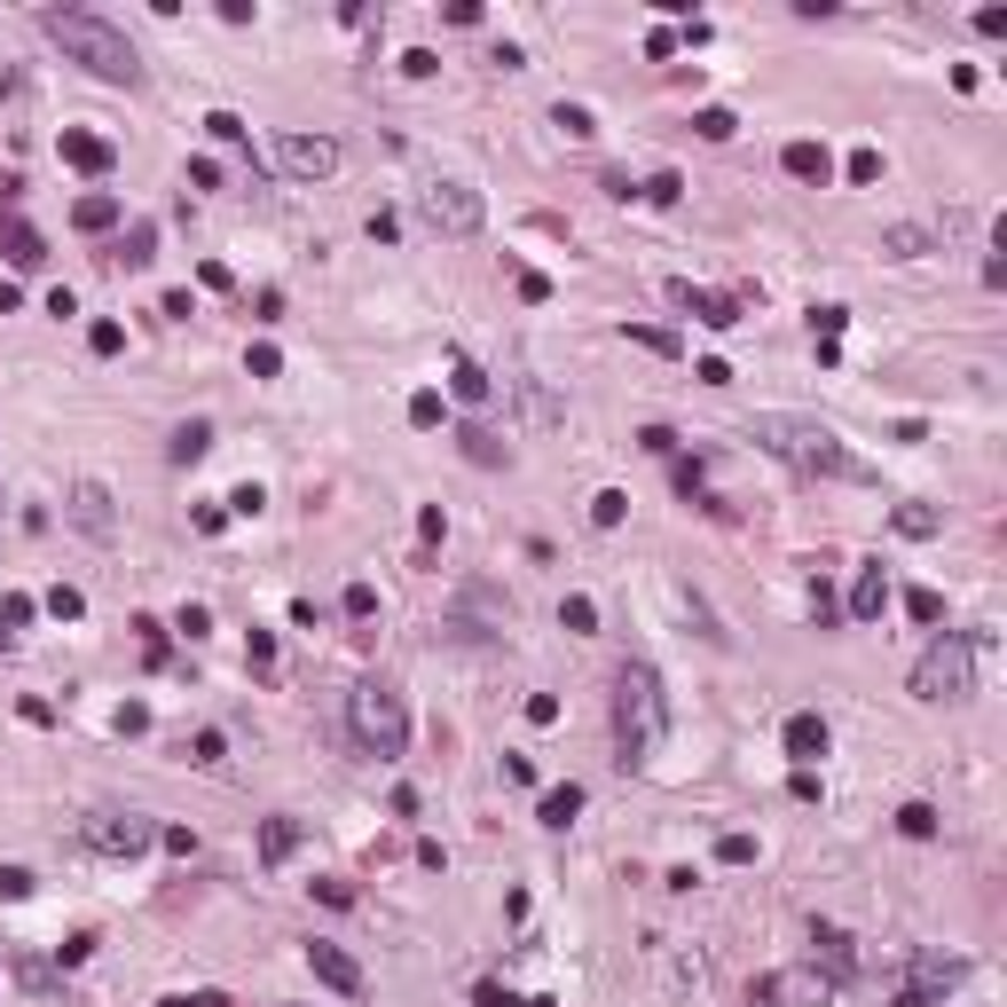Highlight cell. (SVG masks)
Here are the masks:
<instances>
[{
  "label": "cell",
  "instance_id": "29",
  "mask_svg": "<svg viewBox=\"0 0 1007 1007\" xmlns=\"http://www.w3.org/2000/svg\"><path fill=\"white\" fill-rule=\"evenodd\" d=\"M622 520H630V496L622 488H598L590 496V527H622Z\"/></svg>",
  "mask_w": 1007,
  "mask_h": 1007
},
{
  "label": "cell",
  "instance_id": "8",
  "mask_svg": "<svg viewBox=\"0 0 1007 1007\" xmlns=\"http://www.w3.org/2000/svg\"><path fill=\"white\" fill-rule=\"evenodd\" d=\"M276 174L331 182V174H339V142H331V134H284V142H276Z\"/></svg>",
  "mask_w": 1007,
  "mask_h": 1007
},
{
  "label": "cell",
  "instance_id": "11",
  "mask_svg": "<svg viewBox=\"0 0 1007 1007\" xmlns=\"http://www.w3.org/2000/svg\"><path fill=\"white\" fill-rule=\"evenodd\" d=\"M780 748L795 756V771H811V763L834 748V732H826V717H819V709H795V717L780 724Z\"/></svg>",
  "mask_w": 1007,
  "mask_h": 1007
},
{
  "label": "cell",
  "instance_id": "7",
  "mask_svg": "<svg viewBox=\"0 0 1007 1007\" xmlns=\"http://www.w3.org/2000/svg\"><path fill=\"white\" fill-rule=\"evenodd\" d=\"M87 843L103 850V858H142V850L158 843V826H150L142 811H95V819H87Z\"/></svg>",
  "mask_w": 1007,
  "mask_h": 1007
},
{
  "label": "cell",
  "instance_id": "31",
  "mask_svg": "<svg viewBox=\"0 0 1007 1007\" xmlns=\"http://www.w3.org/2000/svg\"><path fill=\"white\" fill-rule=\"evenodd\" d=\"M559 630H575V637H590V630H598V607H590L583 590H575V598H559Z\"/></svg>",
  "mask_w": 1007,
  "mask_h": 1007
},
{
  "label": "cell",
  "instance_id": "10",
  "mask_svg": "<svg viewBox=\"0 0 1007 1007\" xmlns=\"http://www.w3.org/2000/svg\"><path fill=\"white\" fill-rule=\"evenodd\" d=\"M669 299H677V308L693 315V323H709V331H732L741 323V291H700V284H669Z\"/></svg>",
  "mask_w": 1007,
  "mask_h": 1007
},
{
  "label": "cell",
  "instance_id": "44",
  "mask_svg": "<svg viewBox=\"0 0 1007 1007\" xmlns=\"http://www.w3.org/2000/svg\"><path fill=\"white\" fill-rule=\"evenodd\" d=\"M442 535H449V520H442V503H425V512H418V544H425V559H433V544H442Z\"/></svg>",
  "mask_w": 1007,
  "mask_h": 1007
},
{
  "label": "cell",
  "instance_id": "61",
  "mask_svg": "<svg viewBox=\"0 0 1007 1007\" xmlns=\"http://www.w3.org/2000/svg\"><path fill=\"white\" fill-rule=\"evenodd\" d=\"M0 646H9V622H0Z\"/></svg>",
  "mask_w": 1007,
  "mask_h": 1007
},
{
  "label": "cell",
  "instance_id": "50",
  "mask_svg": "<svg viewBox=\"0 0 1007 1007\" xmlns=\"http://www.w3.org/2000/svg\"><path fill=\"white\" fill-rule=\"evenodd\" d=\"M315 897H323V905H339V913H347V905H355V882H339V874H323V882H315Z\"/></svg>",
  "mask_w": 1007,
  "mask_h": 1007
},
{
  "label": "cell",
  "instance_id": "3",
  "mask_svg": "<svg viewBox=\"0 0 1007 1007\" xmlns=\"http://www.w3.org/2000/svg\"><path fill=\"white\" fill-rule=\"evenodd\" d=\"M40 32L63 48V63H79V72H95V79H111V87L142 79V55H134V40L111 16H95V9H40Z\"/></svg>",
  "mask_w": 1007,
  "mask_h": 1007
},
{
  "label": "cell",
  "instance_id": "26",
  "mask_svg": "<svg viewBox=\"0 0 1007 1007\" xmlns=\"http://www.w3.org/2000/svg\"><path fill=\"white\" fill-rule=\"evenodd\" d=\"M811 945L834 960V977H850V936L843 929H834V921H811Z\"/></svg>",
  "mask_w": 1007,
  "mask_h": 1007
},
{
  "label": "cell",
  "instance_id": "53",
  "mask_svg": "<svg viewBox=\"0 0 1007 1007\" xmlns=\"http://www.w3.org/2000/svg\"><path fill=\"white\" fill-rule=\"evenodd\" d=\"M158 1007H228V992H174V999H158Z\"/></svg>",
  "mask_w": 1007,
  "mask_h": 1007
},
{
  "label": "cell",
  "instance_id": "35",
  "mask_svg": "<svg viewBox=\"0 0 1007 1007\" xmlns=\"http://www.w3.org/2000/svg\"><path fill=\"white\" fill-rule=\"evenodd\" d=\"M339 614H347V622H371V614H378V590H371V583H347Z\"/></svg>",
  "mask_w": 1007,
  "mask_h": 1007
},
{
  "label": "cell",
  "instance_id": "23",
  "mask_svg": "<svg viewBox=\"0 0 1007 1007\" xmlns=\"http://www.w3.org/2000/svg\"><path fill=\"white\" fill-rule=\"evenodd\" d=\"M936 826H945V819H936V803H905V811H897L905 843H936Z\"/></svg>",
  "mask_w": 1007,
  "mask_h": 1007
},
{
  "label": "cell",
  "instance_id": "59",
  "mask_svg": "<svg viewBox=\"0 0 1007 1007\" xmlns=\"http://www.w3.org/2000/svg\"><path fill=\"white\" fill-rule=\"evenodd\" d=\"M520 299H527V308H544V299H551V276H535V268H527V276H520Z\"/></svg>",
  "mask_w": 1007,
  "mask_h": 1007
},
{
  "label": "cell",
  "instance_id": "33",
  "mask_svg": "<svg viewBox=\"0 0 1007 1007\" xmlns=\"http://www.w3.org/2000/svg\"><path fill=\"white\" fill-rule=\"evenodd\" d=\"M551 126H559V134H575V142H590V134H598V119H590L583 103H559V111H551Z\"/></svg>",
  "mask_w": 1007,
  "mask_h": 1007
},
{
  "label": "cell",
  "instance_id": "30",
  "mask_svg": "<svg viewBox=\"0 0 1007 1007\" xmlns=\"http://www.w3.org/2000/svg\"><path fill=\"white\" fill-rule=\"evenodd\" d=\"M457 442H464V457H473V464H503V442H496L488 425H464Z\"/></svg>",
  "mask_w": 1007,
  "mask_h": 1007
},
{
  "label": "cell",
  "instance_id": "27",
  "mask_svg": "<svg viewBox=\"0 0 1007 1007\" xmlns=\"http://www.w3.org/2000/svg\"><path fill=\"white\" fill-rule=\"evenodd\" d=\"M206 134H213V142H228V150H252V126H245L237 111H213V119H206Z\"/></svg>",
  "mask_w": 1007,
  "mask_h": 1007
},
{
  "label": "cell",
  "instance_id": "52",
  "mask_svg": "<svg viewBox=\"0 0 1007 1007\" xmlns=\"http://www.w3.org/2000/svg\"><path fill=\"white\" fill-rule=\"evenodd\" d=\"M677 48H685V40H677L669 24H654V32H646V55H654V63H661V55H677Z\"/></svg>",
  "mask_w": 1007,
  "mask_h": 1007
},
{
  "label": "cell",
  "instance_id": "34",
  "mask_svg": "<svg viewBox=\"0 0 1007 1007\" xmlns=\"http://www.w3.org/2000/svg\"><path fill=\"white\" fill-rule=\"evenodd\" d=\"M905 614H913L921 630H936V622H945V598H936V590H905Z\"/></svg>",
  "mask_w": 1007,
  "mask_h": 1007
},
{
  "label": "cell",
  "instance_id": "58",
  "mask_svg": "<svg viewBox=\"0 0 1007 1007\" xmlns=\"http://www.w3.org/2000/svg\"><path fill=\"white\" fill-rule=\"evenodd\" d=\"M158 843L174 850V858H189V850H197V834H189V826H158Z\"/></svg>",
  "mask_w": 1007,
  "mask_h": 1007
},
{
  "label": "cell",
  "instance_id": "37",
  "mask_svg": "<svg viewBox=\"0 0 1007 1007\" xmlns=\"http://www.w3.org/2000/svg\"><path fill=\"white\" fill-rule=\"evenodd\" d=\"M189 763H228V732H197V741H189Z\"/></svg>",
  "mask_w": 1007,
  "mask_h": 1007
},
{
  "label": "cell",
  "instance_id": "40",
  "mask_svg": "<svg viewBox=\"0 0 1007 1007\" xmlns=\"http://www.w3.org/2000/svg\"><path fill=\"white\" fill-rule=\"evenodd\" d=\"M245 371H252V378H284V355L260 339V347H245Z\"/></svg>",
  "mask_w": 1007,
  "mask_h": 1007
},
{
  "label": "cell",
  "instance_id": "51",
  "mask_svg": "<svg viewBox=\"0 0 1007 1007\" xmlns=\"http://www.w3.org/2000/svg\"><path fill=\"white\" fill-rule=\"evenodd\" d=\"M401 72H410V79H433V72H442V55H433V48H410V55H401Z\"/></svg>",
  "mask_w": 1007,
  "mask_h": 1007
},
{
  "label": "cell",
  "instance_id": "12",
  "mask_svg": "<svg viewBox=\"0 0 1007 1007\" xmlns=\"http://www.w3.org/2000/svg\"><path fill=\"white\" fill-rule=\"evenodd\" d=\"M308 968H315V984H331L339 999L362 992V960H355L347 945H331V936H315V945H308Z\"/></svg>",
  "mask_w": 1007,
  "mask_h": 1007
},
{
  "label": "cell",
  "instance_id": "1",
  "mask_svg": "<svg viewBox=\"0 0 1007 1007\" xmlns=\"http://www.w3.org/2000/svg\"><path fill=\"white\" fill-rule=\"evenodd\" d=\"M748 442H763L780 464H795V473H811V481H874V464H866L834 425L819 418H803V410H763L748 418Z\"/></svg>",
  "mask_w": 1007,
  "mask_h": 1007
},
{
  "label": "cell",
  "instance_id": "43",
  "mask_svg": "<svg viewBox=\"0 0 1007 1007\" xmlns=\"http://www.w3.org/2000/svg\"><path fill=\"white\" fill-rule=\"evenodd\" d=\"M897 1007H945V984H929V977H913L897 992Z\"/></svg>",
  "mask_w": 1007,
  "mask_h": 1007
},
{
  "label": "cell",
  "instance_id": "20",
  "mask_svg": "<svg viewBox=\"0 0 1007 1007\" xmlns=\"http://www.w3.org/2000/svg\"><path fill=\"white\" fill-rule=\"evenodd\" d=\"M890 527L905 535V544H929V535H945V512H929V503H897Z\"/></svg>",
  "mask_w": 1007,
  "mask_h": 1007
},
{
  "label": "cell",
  "instance_id": "55",
  "mask_svg": "<svg viewBox=\"0 0 1007 1007\" xmlns=\"http://www.w3.org/2000/svg\"><path fill=\"white\" fill-rule=\"evenodd\" d=\"M693 378H700V386H732V362L709 355V362H693Z\"/></svg>",
  "mask_w": 1007,
  "mask_h": 1007
},
{
  "label": "cell",
  "instance_id": "49",
  "mask_svg": "<svg viewBox=\"0 0 1007 1007\" xmlns=\"http://www.w3.org/2000/svg\"><path fill=\"white\" fill-rule=\"evenodd\" d=\"M40 882H32V866H0V897H32Z\"/></svg>",
  "mask_w": 1007,
  "mask_h": 1007
},
{
  "label": "cell",
  "instance_id": "47",
  "mask_svg": "<svg viewBox=\"0 0 1007 1007\" xmlns=\"http://www.w3.org/2000/svg\"><path fill=\"white\" fill-rule=\"evenodd\" d=\"M843 323H850V308H811V339H843Z\"/></svg>",
  "mask_w": 1007,
  "mask_h": 1007
},
{
  "label": "cell",
  "instance_id": "57",
  "mask_svg": "<svg viewBox=\"0 0 1007 1007\" xmlns=\"http://www.w3.org/2000/svg\"><path fill=\"white\" fill-rule=\"evenodd\" d=\"M527 724H559V700L551 693H527Z\"/></svg>",
  "mask_w": 1007,
  "mask_h": 1007
},
{
  "label": "cell",
  "instance_id": "4",
  "mask_svg": "<svg viewBox=\"0 0 1007 1007\" xmlns=\"http://www.w3.org/2000/svg\"><path fill=\"white\" fill-rule=\"evenodd\" d=\"M347 724H355L362 756H378V763H394L401 748H410V700H401L386 677H362L347 693Z\"/></svg>",
  "mask_w": 1007,
  "mask_h": 1007
},
{
  "label": "cell",
  "instance_id": "45",
  "mask_svg": "<svg viewBox=\"0 0 1007 1007\" xmlns=\"http://www.w3.org/2000/svg\"><path fill=\"white\" fill-rule=\"evenodd\" d=\"M843 174L866 189V182H882V150H850V165H843Z\"/></svg>",
  "mask_w": 1007,
  "mask_h": 1007
},
{
  "label": "cell",
  "instance_id": "14",
  "mask_svg": "<svg viewBox=\"0 0 1007 1007\" xmlns=\"http://www.w3.org/2000/svg\"><path fill=\"white\" fill-rule=\"evenodd\" d=\"M63 165H79V174H111V165H119V142H111V134H87V126H63Z\"/></svg>",
  "mask_w": 1007,
  "mask_h": 1007
},
{
  "label": "cell",
  "instance_id": "56",
  "mask_svg": "<svg viewBox=\"0 0 1007 1007\" xmlns=\"http://www.w3.org/2000/svg\"><path fill=\"white\" fill-rule=\"evenodd\" d=\"M252 669H276V630H252Z\"/></svg>",
  "mask_w": 1007,
  "mask_h": 1007
},
{
  "label": "cell",
  "instance_id": "21",
  "mask_svg": "<svg viewBox=\"0 0 1007 1007\" xmlns=\"http://www.w3.org/2000/svg\"><path fill=\"white\" fill-rule=\"evenodd\" d=\"M575 811H583V787H575V780L535 795V819H544V826H575Z\"/></svg>",
  "mask_w": 1007,
  "mask_h": 1007
},
{
  "label": "cell",
  "instance_id": "42",
  "mask_svg": "<svg viewBox=\"0 0 1007 1007\" xmlns=\"http://www.w3.org/2000/svg\"><path fill=\"white\" fill-rule=\"evenodd\" d=\"M811 622H819V630H834V622H843V598H834L826 583H811Z\"/></svg>",
  "mask_w": 1007,
  "mask_h": 1007
},
{
  "label": "cell",
  "instance_id": "19",
  "mask_svg": "<svg viewBox=\"0 0 1007 1007\" xmlns=\"http://www.w3.org/2000/svg\"><path fill=\"white\" fill-rule=\"evenodd\" d=\"M449 394H457V401H473V410H481V401L496 394V378L481 371V362H473V355H457V362H449Z\"/></svg>",
  "mask_w": 1007,
  "mask_h": 1007
},
{
  "label": "cell",
  "instance_id": "41",
  "mask_svg": "<svg viewBox=\"0 0 1007 1007\" xmlns=\"http://www.w3.org/2000/svg\"><path fill=\"white\" fill-rule=\"evenodd\" d=\"M410 425H418V433L442 425V394H433V386H425V394H410Z\"/></svg>",
  "mask_w": 1007,
  "mask_h": 1007
},
{
  "label": "cell",
  "instance_id": "28",
  "mask_svg": "<svg viewBox=\"0 0 1007 1007\" xmlns=\"http://www.w3.org/2000/svg\"><path fill=\"white\" fill-rule=\"evenodd\" d=\"M882 252H890V260H921V252H929V228H913V221H905V228H890V237H882Z\"/></svg>",
  "mask_w": 1007,
  "mask_h": 1007
},
{
  "label": "cell",
  "instance_id": "22",
  "mask_svg": "<svg viewBox=\"0 0 1007 1007\" xmlns=\"http://www.w3.org/2000/svg\"><path fill=\"white\" fill-rule=\"evenodd\" d=\"M213 449V425L206 418H189V425H174V442H165V457H174V464H197V457H206Z\"/></svg>",
  "mask_w": 1007,
  "mask_h": 1007
},
{
  "label": "cell",
  "instance_id": "6",
  "mask_svg": "<svg viewBox=\"0 0 1007 1007\" xmlns=\"http://www.w3.org/2000/svg\"><path fill=\"white\" fill-rule=\"evenodd\" d=\"M418 221L433 228V237H481L488 206H481L473 182H425V189H418Z\"/></svg>",
  "mask_w": 1007,
  "mask_h": 1007
},
{
  "label": "cell",
  "instance_id": "38",
  "mask_svg": "<svg viewBox=\"0 0 1007 1007\" xmlns=\"http://www.w3.org/2000/svg\"><path fill=\"white\" fill-rule=\"evenodd\" d=\"M32 614H40V598H32V590H9V598H0V622H9V630H24Z\"/></svg>",
  "mask_w": 1007,
  "mask_h": 1007
},
{
  "label": "cell",
  "instance_id": "17",
  "mask_svg": "<svg viewBox=\"0 0 1007 1007\" xmlns=\"http://www.w3.org/2000/svg\"><path fill=\"white\" fill-rule=\"evenodd\" d=\"M299 843H308V826H299V819H284V811H276V819H260V866H284Z\"/></svg>",
  "mask_w": 1007,
  "mask_h": 1007
},
{
  "label": "cell",
  "instance_id": "54",
  "mask_svg": "<svg viewBox=\"0 0 1007 1007\" xmlns=\"http://www.w3.org/2000/svg\"><path fill=\"white\" fill-rule=\"evenodd\" d=\"M473 1007H527V999H512L503 984H473Z\"/></svg>",
  "mask_w": 1007,
  "mask_h": 1007
},
{
  "label": "cell",
  "instance_id": "9",
  "mask_svg": "<svg viewBox=\"0 0 1007 1007\" xmlns=\"http://www.w3.org/2000/svg\"><path fill=\"white\" fill-rule=\"evenodd\" d=\"M0 252H9V268H24V276H32V268H48V237L16 213V197L0 206Z\"/></svg>",
  "mask_w": 1007,
  "mask_h": 1007
},
{
  "label": "cell",
  "instance_id": "46",
  "mask_svg": "<svg viewBox=\"0 0 1007 1007\" xmlns=\"http://www.w3.org/2000/svg\"><path fill=\"white\" fill-rule=\"evenodd\" d=\"M119 347H126V331H119V323H95V331H87V355H103V362H111Z\"/></svg>",
  "mask_w": 1007,
  "mask_h": 1007
},
{
  "label": "cell",
  "instance_id": "39",
  "mask_svg": "<svg viewBox=\"0 0 1007 1007\" xmlns=\"http://www.w3.org/2000/svg\"><path fill=\"white\" fill-rule=\"evenodd\" d=\"M637 197H654V206H677V197H685V174H669V165H661V174L637 189Z\"/></svg>",
  "mask_w": 1007,
  "mask_h": 1007
},
{
  "label": "cell",
  "instance_id": "16",
  "mask_svg": "<svg viewBox=\"0 0 1007 1007\" xmlns=\"http://www.w3.org/2000/svg\"><path fill=\"white\" fill-rule=\"evenodd\" d=\"M780 165H787L795 182H811V189H826V182H834V158H826V142H811V134H795V142L780 150Z\"/></svg>",
  "mask_w": 1007,
  "mask_h": 1007
},
{
  "label": "cell",
  "instance_id": "24",
  "mask_svg": "<svg viewBox=\"0 0 1007 1007\" xmlns=\"http://www.w3.org/2000/svg\"><path fill=\"white\" fill-rule=\"evenodd\" d=\"M693 134H700V142H732V134H741V119H732L724 103H700V111H693Z\"/></svg>",
  "mask_w": 1007,
  "mask_h": 1007
},
{
  "label": "cell",
  "instance_id": "15",
  "mask_svg": "<svg viewBox=\"0 0 1007 1007\" xmlns=\"http://www.w3.org/2000/svg\"><path fill=\"white\" fill-rule=\"evenodd\" d=\"M882 607H890V575L882 567H858V583L843 598V622H882Z\"/></svg>",
  "mask_w": 1007,
  "mask_h": 1007
},
{
  "label": "cell",
  "instance_id": "2",
  "mask_svg": "<svg viewBox=\"0 0 1007 1007\" xmlns=\"http://www.w3.org/2000/svg\"><path fill=\"white\" fill-rule=\"evenodd\" d=\"M669 741V693L654 677V661H622L614 669V756L622 771H654Z\"/></svg>",
  "mask_w": 1007,
  "mask_h": 1007
},
{
  "label": "cell",
  "instance_id": "25",
  "mask_svg": "<svg viewBox=\"0 0 1007 1007\" xmlns=\"http://www.w3.org/2000/svg\"><path fill=\"white\" fill-rule=\"evenodd\" d=\"M119 260H126V268H150V260H158V228H150V221H134L126 237H119Z\"/></svg>",
  "mask_w": 1007,
  "mask_h": 1007
},
{
  "label": "cell",
  "instance_id": "60",
  "mask_svg": "<svg viewBox=\"0 0 1007 1007\" xmlns=\"http://www.w3.org/2000/svg\"><path fill=\"white\" fill-rule=\"evenodd\" d=\"M503 780H512V787H535V756H503Z\"/></svg>",
  "mask_w": 1007,
  "mask_h": 1007
},
{
  "label": "cell",
  "instance_id": "13",
  "mask_svg": "<svg viewBox=\"0 0 1007 1007\" xmlns=\"http://www.w3.org/2000/svg\"><path fill=\"white\" fill-rule=\"evenodd\" d=\"M72 527L95 535V544H111V535H119V512H111V488L103 481H79L72 488Z\"/></svg>",
  "mask_w": 1007,
  "mask_h": 1007
},
{
  "label": "cell",
  "instance_id": "32",
  "mask_svg": "<svg viewBox=\"0 0 1007 1007\" xmlns=\"http://www.w3.org/2000/svg\"><path fill=\"white\" fill-rule=\"evenodd\" d=\"M40 614H55V622H79V614H87V598H79L72 583H55V590L40 598Z\"/></svg>",
  "mask_w": 1007,
  "mask_h": 1007
},
{
  "label": "cell",
  "instance_id": "48",
  "mask_svg": "<svg viewBox=\"0 0 1007 1007\" xmlns=\"http://www.w3.org/2000/svg\"><path fill=\"white\" fill-rule=\"evenodd\" d=\"M228 512H237V520H252V512H268V488H260V481H245L237 496H228Z\"/></svg>",
  "mask_w": 1007,
  "mask_h": 1007
},
{
  "label": "cell",
  "instance_id": "18",
  "mask_svg": "<svg viewBox=\"0 0 1007 1007\" xmlns=\"http://www.w3.org/2000/svg\"><path fill=\"white\" fill-rule=\"evenodd\" d=\"M119 197H103V189H87L79 197V206H72V228H87V237H111V228H119Z\"/></svg>",
  "mask_w": 1007,
  "mask_h": 1007
},
{
  "label": "cell",
  "instance_id": "36",
  "mask_svg": "<svg viewBox=\"0 0 1007 1007\" xmlns=\"http://www.w3.org/2000/svg\"><path fill=\"white\" fill-rule=\"evenodd\" d=\"M717 866H756V834H717Z\"/></svg>",
  "mask_w": 1007,
  "mask_h": 1007
},
{
  "label": "cell",
  "instance_id": "5",
  "mask_svg": "<svg viewBox=\"0 0 1007 1007\" xmlns=\"http://www.w3.org/2000/svg\"><path fill=\"white\" fill-rule=\"evenodd\" d=\"M977 654H984V637L945 630V637H936V646L913 661V700H968V693H977Z\"/></svg>",
  "mask_w": 1007,
  "mask_h": 1007
}]
</instances>
